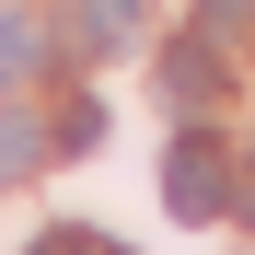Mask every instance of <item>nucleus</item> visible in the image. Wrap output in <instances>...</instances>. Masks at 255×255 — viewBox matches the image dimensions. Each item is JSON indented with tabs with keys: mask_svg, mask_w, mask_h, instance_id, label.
Here are the masks:
<instances>
[{
	"mask_svg": "<svg viewBox=\"0 0 255 255\" xmlns=\"http://www.w3.org/2000/svg\"><path fill=\"white\" fill-rule=\"evenodd\" d=\"M162 93H174V105H221V47H209V35L162 47Z\"/></svg>",
	"mask_w": 255,
	"mask_h": 255,
	"instance_id": "f03ea898",
	"label": "nucleus"
},
{
	"mask_svg": "<svg viewBox=\"0 0 255 255\" xmlns=\"http://www.w3.org/2000/svg\"><path fill=\"white\" fill-rule=\"evenodd\" d=\"M23 255H128V244H116V232H81V221H58L47 244H23Z\"/></svg>",
	"mask_w": 255,
	"mask_h": 255,
	"instance_id": "423d86ee",
	"label": "nucleus"
},
{
	"mask_svg": "<svg viewBox=\"0 0 255 255\" xmlns=\"http://www.w3.org/2000/svg\"><path fill=\"white\" fill-rule=\"evenodd\" d=\"M232 209H244V221H255V162H244V186H232Z\"/></svg>",
	"mask_w": 255,
	"mask_h": 255,
	"instance_id": "6e6552de",
	"label": "nucleus"
},
{
	"mask_svg": "<svg viewBox=\"0 0 255 255\" xmlns=\"http://www.w3.org/2000/svg\"><path fill=\"white\" fill-rule=\"evenodd\" d=\"M255 23V0H197V35H209V47H221V35H244Z\"/></svg>",
	"mask_w": 255,
	"mask_h": 255,
	"instance_id": "0eeeda50",
	"label": "nucleus"
},
{
	"mask_svg": "<svg viewBox=\"0 0 255 255\" xmlns=\"http://www.w3.org/2000/svg\"><path fill=\"white\" fill-rule=\"evenodd\" d=\"M35 70H47V35L23 12H0V81H35Z\"/></svg>",
	"mask_w": 255,
	"mask_h": 255,
	"instance_id": "20e7f679",
	"label": "nucleus"
},
{
	"mask_svg": "<svg viewBox=\"0 0 255 255\" xmlns=\"http://www.w3.org/2000/svg\"><path fill=\"white\" fill-rule=\"evenodd\" d=\"M35 151H47V128H35V116H0V186L35 174Z\"/></svg>",
	"mask_w": 255,
	"mask_h": 255,
	"instance_id": "39448f33",
	"label": "nucleus"
},
{
	"mask_svg": "<svg viewBox=\"0 0 255 255\" xmlns=\"http://www.w3.org/2000/svg\"><path fill=\"white\" fill-rule=\"evenodd\" d=\"M162 209H174V221H221V209H232V151L186 128L174 162H162Z\"/></svg>",
	"mask_w": 255,
	"mask_h": 255,
	"instance_id": "f257e3e1",
	"label": "nucleus"
},
{
	"mask_svg": "<svg viewBox=\"0 0 255 255\" xmlns=\"http://www.w3.org/2000/svg\"><path fill=\"white\" fill-rule=\"evenodd\" d=\"M139 12L151 0H81V47H139Z\"/></svg>",
	"mask_w": 255,
	"mask_h": 255,
	"instance_id": "7ed1b4c3",
	"label": "nucleus"
}]
</instances>
